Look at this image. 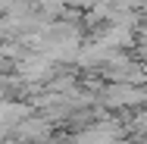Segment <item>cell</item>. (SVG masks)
Returning <instances> with one entry per match:
<instances>
[{
  "mask_svg": "<svg viewBox=\"0 0 147 144\" xmlns=\"http://www.w3.org/2000/svg\"><path fill=\"white\" fill-rule=\"evenodd\" d=\"M135 122H138V128H141V132H147V110H144V113H141V116H138Z\"/></svg>",
  "mask_w": 147,
  "mask_h": 144,
  "instance_id": "cell-1",
  "label": "cell"
}]
</instances>
